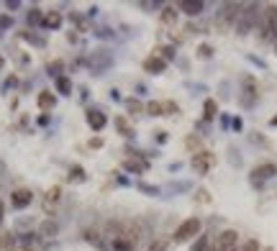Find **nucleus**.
Here are the masks:
<instances>
[{"instance_id": "obj_1", "label": "nucleus", "mask_w": 277, "mask_h": 251, "mask_svg": "<svg viewBox=\"0 0 277 251\" xmlns=\"http://www.w3.org/2000/svg\"><path fill=\"white\" fill-rule=\"evenodd\" d=\"M257 29H259V39H262V41L277 39V6H267V8H262Z\"/></svg>"}, {"instance_id": "obj_2", "label": "nucleus", "mask_w": 277, "mask_h": 251, "mask_svg": "<svg viewBox=\"0 0 277 251\" xmlns=\"http://www.w3.org/2000/svg\"><path fill=\"white\" fill-rule=\"evenodd\" d=\"M257 11H262L257 3L244 6V11H241V16H239V21H236V34H239V36H246L254 24H259V13H257Z\"/></svg>"}, {"instance_id": "obj_3", "label": "nucleus", "mask_w": 277, "mask_h": 251, "mask_svg": "<svg viewBox=\"0 0 277 251\" xmlns=\"http://www.w3.org/2000/svg\"><path fill=\"white\" fill-rule=\"evenodd\" d=\"M111 64H113V54H111L108 49H98V52H93L90 59H88L90 72L98 75V77H100L103 72H108V70H111Z\"/></svg>"}, {"instance_id": "obj_4", "label": "nucleus", "mask_w": 277, "mask_h": 251, "mask_svg": "<svg viewBox=\"0 0 277 251\" xmlns=\"http://www.w3.org/2000/svg\"><path fill=\"white\" fill-rule=\"evenodd\" d=\"M200 228H203V220H200V218H187L185 223L177 225V231H175L172 238H175L177 243H185V241H190V238H198Z\"/></svg>"}, {"instance_id": "obj_5", "label": "nucleus", "mask_w": 277, "mask_h": 251, "mask_svg": "<svg viewBox=\"0 0 277 251\" xmlns=\"http://www.w3.org/2000/svg\"><path fill=\"white\" fill-rule=\"evenodd\" d=\"M239 11H244V6H239V3H226V6L218 11V21H216L218 31H226L231 24H236L239 16H241Z\"/></svg>"}, {"instance_id": "obj_6", "label": "nucleus", "mask_w": 277, "mask_h": 251, "mask_svg": "<svg viewBox=\"0 0 277 251\" xmlns=\"http://www.w3.org/2000/svg\"><path fill=\"white\" fill-rule=\"evenodd\" d=\"M236 243H239V233L228 228V231H221V236L213 241L210 248H216V251H233V248H236Z\"/></svg>"}, {"instance_id": "obj_7", "label": "nucleus", "mask_w": 277, "mask_h": 251, "mask_svg": "<svg viewBox=\"0 0 277 251\" xmlns=\"http://www.w3.org/2000/svg\"><path fill=\"white\" fill-rule=\"evenodd\" d=\"M190 164H193V169H195L198 174H205L213 164H216V156H213L210 151H198V154L193 156V162H190Z\"/></svg>"}, {"instance_id": "obj_8", "label": "nucleus", "mask_w": 277, "mask_h": 251, "mask_svg": "<svg viewBox=\"0 0 277 251\" xmlns=\"http://www.w3.org/2000/svg\"><path fill=\"white\" fill-rule=\"evenodd\" d=\"M34 202V192L31 190H26V187H18V190H13V195H11V205L16 210H24V208H29V205Z\"/></svg>"}, {"instance_id": "obj_9", "label": "nucleus", "mask_w": 277, "mask_h": 251, "mask_svg": "<svg viewBox=\"0 0 277 251\" xmlns=\"http://www.w3.org/2000/svg\"><path fill=\"white\" fill-rule=\"evenodd\" d=\"M105 123H108V118H105V113L98 110V108H88V126L93 131H103Z\"/></svg>"}, {"instance_id": "obj_10", "label": "nucleus", "mask_w": 277, "mask_h": 251, "mask_svg": "<svg viewBox=\"0 0 277 251\" xmlns=\"http://www.w3.org/2000/svg\"><path fill=\"white\" fill-rule=\"evenodd\" d=\"M144 70H146L149 75H162V72L167 70V62H164L159 54H154V57L144 59Z\"/></svg>"}, {"instance_id": "obj_11", "label": "nucleus", "mask_w": 277, "mask_h": 251, "mask_svg": "<svg viewBox=\"0 0 277 251\" xmlns=\"http://www.w3.org/2000/svg\"><path fill=\"white\" fill-rule=\"evenodd\" d=\"M103 236L108 238L111 243H113V241H118V238L123 236V223H121V220H108V223H105Z\"/></svg>"}, {"instance_id": "obj_12", "label": "nucleus", "mask_w": 277, "mask_h": 251, "mask_svg": "<svg viewBox=\"0 0 277 251\" xmlns=\"http://www.w3.org/2000/svg\"><path fill=\"white\" fill-rule=\"evenodd\" d=\"M57 233H59V223H57L54 218L41 220V225H39V236H41V238H54Z\"/></svg>"}, {"instance_id": "obj_13", "label": "nucleus", "mask_w": 277, "mask_h": 251, "mask_svg": "<svg viewBox=\"0 0 277 251\" xmlns=\"http://www.w3.org/2000/svg\"><path fill=\"white\" fill-rule=\"evenodd\" d=\"M59 197H62V187L59 185H54V187L47 190V197H44V210L47 213H54V205L59 202Z\"/></svg>"}, {"instance_id": "obj_14", "label": "nucleus", "mask_w": 277, "mask_h": 251, "mask_svg": "<svg viewBox=\"0 0 277 251\" xmlns=\"http://www.w3.org/2000/svg\"><path fill=\"white\" fill-rule=\"evenodd\" d=\"M16 248H18V236L13 231L0 233V251H16Z\"/></svg>"}, {"instance_id": "obj_15", "label": "nucleus", "mask_w": 277, "mask_h": 251, "mask_svg": "<svg viewBox=\"0 0 277 251\" xmlns=\"http://www.w3.org/2000/svg\"><path fill=\"white\" fill-rule=\"evenodd\" d=\"M203 3H198V0H182V3H180V11L185 13V16H190V18H193V16H200L203 13Z\"/></svg>"}, {"instance_id": "obj_16", "label": "nucleus", "mask_w": 277, "mask_h": 251, "mask_svg": "<svg viewBox=\"0 0 277 251\" xmlns=\"http://www.w3.org/2000/svg\"><path fill=\"white\" fill-rule=\"evenodd\" d=\"M272 174H277V167H274V164H262V167H257V169H251V179H254V182L269 179Z\"/></svg>"}, {"instance_id": "obj_17", "label": "nucleus", "mask_w": 277, "mask_h": 251, "mask_svg": "<svg viewBox=\"0 0 277 251\" xmlns=\"http://www.w3.org/2000/svg\"><path fill=\"white\" fill-rule=\"evenodd\" d=\"M36 103H39V108H41V110L47 113L49 108H54V105H57V95H54V93H49V90H44V93H39Z\"/></svg>"}, {"instance_id": "obj_18", "label": "nucleus", "mask_w": 277, "mask_h": 251, "mask_svg": "<svg viewBox=\"0 0 277 251\" xmlns=\"http://www.w3.org/2000/svg\"><path fill=\"white\" fill-rule=\"evenodd\" d=\"M44 29H59L62 26V13H57V11H49V13H44V24H41Z\"/></svg>"}, {"instance_id": "obj_19", "label": "nucleus", "mask_w": 277, "mask_h": 251, "mask_svg": "<svg viewBox=\"0 0 277 251\" xmlns=\"http://www.w3.org/2000/svg\"><path fill=\"white\" fill-rule=\"evenodd\" d=\"M57 82V93L62 95V98H70L72 95V80L65 75V77H59V80H54Z\"/></svg>"}, {"instance_id": "obj_20", "label": "nucleus", "mask_w": 277, "mask_h": 251, "mask_svg": "<svg viewBox=\"0 0 277 251\" xmlns=\"http://www.w3.org/2000/svg\"><path fill=\"white\" fill-rule=\"evenodd\" d=\"M126 110H129V116H141V113H146V105L139 98H129L126 100Z\"/></svg>"}, {"instance_id": "obj_21", "label": "nucleus", "mask_w": 277, "mask_h": 251, "mask_svg": "<svg viewBox=\"0 0 277 251\" xmlns=\"http://www.w3.org/2000/svg\"><path fill=\"white\" fill-rule=\"evenodd\" d=\"M116 131H118V133H123L126 139H134V136H136V133H134V128L129 126V121H126L123 116H116Z\"/></svg>"}, {"instance_id": "obj_22", "label": "nucleus", "mask_w": 277, "mask_h": 251, "mask_svg": "<svg viewBox=\"0 0 277 251\" xmlns=\"http://www.w3.org/2000/svg\"><path fill=\"white\" fill-rule=\"evenodd\" d=\"M123 169H129V172H146L149 169V164L146 162H141V159H126V162H123Z\"/></svg>"}, {"instance_id": "obj_23", "label": "nucleus", "mask_w": 277, "mask_h": 251, "mask_svg": "<svg viewBox=\"0 0 277 251\" xmlns=\"http://www.w3.org/2000/svg\"><path fill=\"white\" fill-rule=\"evenodd\" d=\"M159 21H162V24H167V26H172L175 21H177V11H175L172 6L162 8V13H159Z\"/></svg>"}, {"instance_id": "obj_24", "label": "nucleus", "mask_w": 277, "mask_h": 251, "mask_svg": "<svg viewBox=\"0 0 277 251\" xmlns=\"http://www.w3.org/2000/svg\"><path fill=\"white\" fill-rule=\"evenodd\" d=\"M146 116H152V118H159V116H164V103H159V100L146 103Z\"/></svg>"}, {"instance_id": "obj_25", "label": "nucleus", "mask_w": 277, "mask_h": 251, "mask_svg": "<svg viewBox=\"0 0 277 251\" xmlns=\"http://www.w3.org/2000/svg\"><path fill=\"white\" fill-rule=\"evenodd\" d=\"M26 21H29V26H41V24H44V11H41V8H31L29 16H26Z\"/></svg>"}, {"instance_id": "obj_26", "label": "nucleus", "mask_w": 277, "mask_h": 251, "mask_svg": "<svg viewBox=\"0 0 277 251\" xmlns=\"http://www.w3.org/2000/svg\"><path fill=\"white\" fill-rule=\"evenodd\" d=\"M47 72H49V77L59 80V77H65V64H62L59 59H57V62H49V67H47Z\"/></svg>"}, {"instance_id": "obj_27", "label": "nucleus", "mask_w": 277, "mask_h": 251, "mask_svg": "<svg viewBox=\"0 0 277 251\" xmlns=\"http://www.w3.org/2000/svg\"><path fill=\"white\" fill-rule=\"evenodd\" d=\"M216 113H218V108H216V103H213V100L203 103V118L205 121H213V118H216Z\"/></svg>"}, {"instance_id": "obj_28", "label": "nucleus", "mask_w": 277, "mask_h": 251, "mask_svg": "<svg viewBox=\"0 0 277 251\" xmlns=\"http://www.w3.org/2000/svg\"><path fill=\"white\" fill-rule=\"evenodd\" d=\"M67 179H70V182H85V179H88V172H85L82 167H72Z\"/></svg>"}, {"instance_id": "obj_29", "label": "nucleus", "mask_w": 277, "mask_h": 251, "mask_svg": "<svg viewBox=\"0 0 277 251\" xmlns=\"http://www.w3.org/2000/svg\"><path fill=\"white\" fill-rule=\"evenodd\" d=\"M113 251H136V246L126 238H118V241H113Z\"/></svg>"}, {"instance_id": "obj_30", "label": "nucleus", "mask_w": 277, "mask_h": 251, "mask_svg": "<svg viewBox=\"0 0 277 251\" xmlns=\"http://www.w3.org/2000/svg\"><path fill=\"white\" fill-rule=\"evenodd\" d=\"M85 238H88L93 246H98V248H105V243H103V238H100L98 231H85Z\"/></svg>"}, {"instance_id": "obj_31", "label": "nucleus", "mask_w": 277, "mask_h": 251, "mask_svg": "<svg viewBox=\"0 0 277 251\" xmlns=\"http://www.w3.org/2000/svg\"><path fill=\"white\" fill-rule=\"evenodd\" d=\"M185 146H187V149H193V151L198 154V151H200V136H195V133H193V136H187V139H185Z\"/></svg>"}, {"instance_id": "obj_32", "label": "nucleus", "mask_w": 277, "mask_h": 251, "mask_svg": "<svg viewBox=\"0 0 277 251\" xmlns=\"http://www.w3.org/2000/svg\"><path fill=\"white\" fill-rule=\"evenodd\" d=\"M190 251H208V236H198L195 243L190 246Z\"/></svg>"}, {"instance_id": "obj_33", "label": "nucleus", "mask_w": 277, "mask_h": 251, "mask_svg": "<svg viewBox=\"0 0 277 251\" xmlns=\"http://www.w3.org/2000/svg\"><path fill=\"white\" fill-rule=\"evenodd\" d=\"M21 36H24V39H26L29 44H36V47H44V44H47V41L41 39V36H34V34H29V31H24V34H21Z\"/></svg>"}, {"instance_id": "obj_34", "label": "nucleus", "mask_w": 277, "mask_h": 251, "mask_svg": "<svg viewBox=\"0 0 277 251\" xmlns=\"http://www.w3.org/2000/svg\"><path fill=\"white\" fill-rule=\"evenodd\" d=\"M141 192H146V195H159V187H154V185H146V182H139L136 185Z\"/></svg>"}, {"instance_id": "obj_35", "label": "nucleus", "mask_w": 277, "mask_h": 251, "mask_svg": "<svg viewBox=\"0 0 277 251\" xmlns=\"http://www.w3.org/2000/svg\"><path fill=\"white\" fill-rule=\"evenodd\" d=\"M198 57H200V59H210V57H213V49L208 47V44H200V47H198Z\"/></svg>"}, {"instance_id": "obj_36", "label": "nucleus", "mask_w": 277, "mask_h": 251, "mask_svg": "<svg viewBox=\"0 0 277 251\" xmlns=\"http://www.w3.org/2000/svg\"><path fill=\"white\" fill-rule=\"evenodd\" d=\"M167 246H169V243H167L164 238H159V241H154L152 246H149L146 251H167Z\"/></svg>"}, {"instance_id": "obj_37", "label": "nucleus", "mask_w": 277, "mask_h": 251, "mask_svg": "<svg viewBox=\"0 0 277 251\" xmlns=\"http://www.w3.org/2000/svg\"><path fill=\"white\" fill-rule=\"evenodd\" d=\"M241 251H259V241H257V238H249V241L241 246Z\"/></svg>"}, {"instance_id": "obj_38", "label": "nucleus", "mask_w": 277, "mask_h": 251, "mask_svg": "<svg viewBox=\"0 0 277 251\" xmlns=\"http://www.w3.org/2000/svg\"><path fill=\"white\" fill-rule=\"evenodd\" d=\"M195 200H198V202H210V192H208V190H198V192H195Z\"/></svg>"}, {"instance_id": "obj_39", "label": "nucleus", "mask_w": 277, "mask_h": 251, "mask_svg": "<svg viewBox=\"0 0 277 251\" xmlns=\"http://www.w3.org/2000/svg\"><path fill=\"white\" fill-rule=\"evenodd\" d=\"M31 225H34V220H31L29 215H24V218H21V220H18V228H24V231H29V228H31Z\"/></svg>"}, {"instance_id": "obj_40", "label": "nucleus", "mask_w": 277, "mask_h": 251, "mask_svg": "<svg viewBox=\"0 0 277 251\" xmlns=\"http://www.w3.org/2000/svg\"><path fill=\"white\" fill-rule=\"evenodd\" d=\"M13 26V18L11 16H0V29H11Z\"/></svg>"}, {"instance_id": "obj_41", "label": "nucleus", "mask_w": 277, "mask_h": 251, "mask_svg": "<svg viewBox=\"0 0 277 251\" xmlns=\"http://www.w3.org/2000/svg\"><path fill=\"white\" fill-rule=\"evenodd\" d=\"M167 136H169L167 131H154V141H157V144H164V141H167Z\"/></svg>"}, {"instance_id": "obj_42", "label": "nucleus", "mask_w": 277, "mask_h": 251, "mask_svg": "<svg viewBox=\"0 0 277 251\" xmlns=\"http://www.w3.org/2000/svg\"><path fill=\"white\" fill-rule=\"evenodd\" d=\"M139 8H141V11H159L162 6H159V3H139Z\"/></svg>"}, {"instance_id": "obj_43", "label": "nucleus", "mask_w": 277, "mask_h": 251, "mask_svg": "<svg viewBox=\"0 0 277 251\" xmlns=\"http://www.w3.org/2000/svg\"><path fill=\"white\" fill-rule=\"evenodd\" d=\"M103 139H100V136H98V139H90V149H103Z\"/></svg>"}, {"instance_id": "obj_44", "label": "nucleus", "mask_w": 277, "mask_h": 251, "mask_svg": "<svg viewBox=\"0 0 277 251\" xmlns=\"http://www.w3.org/2000/svg\"><path fill=\"white\" fill-rule=\"evenodd\" d=\"M70 21H72L75 26H82V24H85V21H82V16H77V13H70Z\"/></svg>"}, {"instance_id": "obj_45", "label": "nucleus", "mask_w": 277, "mask_h": 251, "mask_svg": "<svg viewBox=\"0 0 277 251\" xmlns=\"http://www.w3.org/2000/svg\"><path fill=\"white\" fill-rule=\"evenodd\" d=\"M162 54H164V62H167V59H172V57H175V49H172V47H167V49H162Z\"/></svg>"}, {"instance_id": "obj_46", "label": "nucleus", "mask_w": 277, "mask_h": 251, "mask_svg": "<svg viewBox=\"0 0 277 251\" xmlns=\"http://www.w3.org/2000/svg\"><path fill=\"white\" fill-rule=\"evenodd\" d=\"M6 8H8V11H18V8H21V3H18V0H8Z\"/></svg>"}, {"instance_id": "obj_47", "label": "nucleus", "mask_w": 277, "mask_h": 251, "mask_svg": "<svg viewBox=\"0 0 277 251\" xmlns=\"http://www.w3.org/2000/svg\"><path fill=\"white\" fill-rule=\"evenodd\" d=\"M180 108L175 105V103H164V113H177Z\"/></svg>"}, {"instance_id": "obj_48", "label": "nucleus", "mask_w": 277, "mask_h": 251, "mask_svg": "<svg viewBox=\"0 0 277 251\" xmlns=\"http://www.w3.org/2000/svg\"><path fill=\"white\" fill-rule=\"evenodd\" d=\"M39 126H49V113H44V116H39Z\"/></svg>"}, {"instance_id": "obj_49", "label": "nucleus", "mask_w": 277, "mask_h": 251, "mask_svg": "<svg viewBox=\"0 0 277 251\" xmlns=\"http://www.w3.org/2000/svg\"><path fill=\"white\" fill-rule=\"evenodd\" d=\"M16 82H18V80H16V77H8V80H6V85H3V90H8V87H13V85H16Z\"/></svg>"}, {"instance_id": "obj_50", "label": "nucleus", "mask_w": 277, "mask_h": 251, "mask_svg": "<svg viewBox=\"0 0 277 251\" xmlns=\"http://www.w3.org/2000/svg\"><path fill=\"white\" fill-rule=\"evenodd\" d=\"M111 100H121V90H116V87L111 90Z\"/></svg>"}, {"instance_id": "obj_51", "label": "nucleus", "mask_w": 277, "mask_h": 251, "mask_svg": "<svg viewBox=\"0 0 277 251\" xmlns=\"http://www.w3.org/2000/svg\"><path fill=\"white\" fill-rule=\"evenodd\" d=\"M116 182H118V185H129V179H126L123 174H116Z\"/></svg>"}, {"instance_id": "obj_52", "label": "nucleus", "mask_w": 277, "mask_h": 251, "mask_svg": "<svg viewBox=\"0 0 277 251\" xmlns=\"http://www.w3.org/2000/svg\"><path fill=\"white\" fill-rule=\"evenodd\" d=\"M3 218H6V205H3V200H0V223H3Z\"/></svg>"}, {"instance_id": "obj_53", "label": "nucleus", "mask_w": 277, "mask_h": 251, "mask_svg": "<svg viewBox=\"0 0 277 251\" xmlns=\"http://www.w3.org/2000/svg\"><path fill=\"white\" fill-rule=\"evenodd\" d=\"M3 67H6V59H3V54H0V70H3Z\"/></svg>"}, {"instance_id": "obj_54", "label": "nucleus", "mask_w": 277, "mask_h": 251, "mask_svg": "<svg viewBox=\"0 0 277 251\" xmlns=\"http://www.w3.org/2000/svg\"><path fill=\"white\" fill-rule=\"evenodd\" d=\"M272 126H277V116H274V118H272Z\"/></svg>"}, {"instance_id": "obj_55", "label": "nucleus", "mask_w": 277, "mask_h": 251, "mask_svg": "<svg viewBox=\"0 0 277 251\" xmlns=\"http://www.w3.org/2000/svg\"><path fill=\"white\" fill-rule=\"evenodd\" d=\"M16 251H24V248H16Z\"/></svg>"}, {"instance_id": "obj_56", "label": "nucleus", "mask_w": 277, "mask_h": 251, "mask_svg": "<svg viewBox=\"0 0 277 251\" xmlns=\"http://www.w3.org/2000/svg\"><path fill=\"white\" fill-rule=\"evenodd\" d=\"M264 251H272V248H264Z\"/></svg>"}, {"instance_id": "obj_57", "label": "nucleus", "mask_w": 277, "mask_h": 251, "mask_svg": "<svg viewBox=\"0 0 277 251\" xmlns=\"http://www.w3.org/2000/svg\"><path fill=\"white\" fill-rule=\"evenodd\" d=\"M210 251H216V248H210Z\"/></svg>"}]
</instances>
